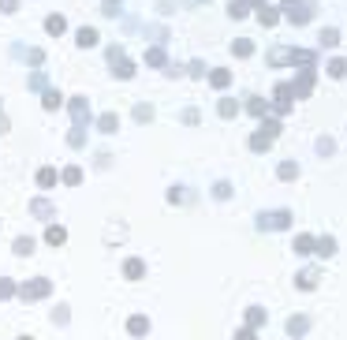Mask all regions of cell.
I'll return each instance as SVG.
<instances>
[{
  "mask_svg": "<svg viewBox=\"0 0 347 340\" xmlns=\"http://www.w3.org/2000/svg\"><path fill=\"white\" fill-rule=\"evenodd\" d=\"M53 292V280H45V277H34V280H26L23 288H19V296L26 299V303H34V299H45Z\"/></svg>",
  "mask_w": 347,
  "mask_h": 340,
  "instance_id": "cell-2",
  "label": "cell"
},
{
  "mask_svg": "<svg viewBox=\"0 0 347 340\" xmlns=\"http://www.w3.org/2000/svg\"><path fill=\"white\" fill-rule=\"evenodd\" d=\"M329 75H332V79H343V75H347V60H332L329 64Z\"/></svg>",
  "mask_w": 347,
  "mask_h": 340,
  "instance_id": "cell-36",
  "label": "cell"
},
{
  "mask_svg": "<svg viewBox=\"0 0 347 340\" xmlns=\"http://www.w3.org/2000/svg\"><path fill=\"white\" fill-rule=\"evenodd\" d=\"M67 146L82 150V146H86V131H82V127H71V135H67Z\"/></svg>",
  "mask_w": 347,
  "mask_h": 340,
  "instance_id": "cell-30",
  "label": "cell"
},
{
  "mask_svg": "<svg viewBox=\"0 0 347 340\" xmlns=\"http://www.w3.org/2000/svg\"><path fill=\"white\" fill-rule=\"evenodd\" d=\"M67 239V232L60 228V224H53V228L49 232H45V243H49V247H60V243Z\"/></svg>",
  "mask_w": 347,
  "mask_h": 340,
  "instance_id": "cell-23",
  "label": "cell"
},
{
  "mask_svg": "<svg viewBox=\"0 0 347 340\" xmlns=\"http://www.w3.org/2000/svg\"><path fill=\"white\" fill-rule=\"evenodd\" d=\"M317 280H321V277H317V269H303V273L295 277V284L303 288V292H314V288H317Z\"/></svg>",
  "mask_w": 347,
  "mask_h": 340,
  "instance_id": "cell-12",
  "label": "cell"
},
{
  "mask_svg": "<svg viewBox=\"0 0 347 340\" xmlns=\"http://www.w3.org/2000/svg\"><path fill=\"white\" fill-rule=\"evenodd\" d=\"M97 131L101 135H116V131H120V116H116V112H105L97 120Z\"/></svg>",
  "mask_w": 347,
  "mask_h": 340,
  "instance_id": "cell-11",
  "label": "cell"
},
{
  "mask_svg": "<svg viewBox=\"0 0 347 340\" xmlns=\"http://www.w3.org/2000/svg\"><path fill=\"white\" fill-rule=\"evenodd\" d=\"M60 105H64V93H60V90H45V98H41V109H45V112H56Z\"/></svg>",
  "mask_w": 347,
  "mask_h": 340,
  "instance_id": "cell-13",
  "label": "cell"
},
{
  "mask_svg": "<svg viewBox=\"0 0 347 340\" xmlns=\"http://www.w3.org/2000/svg\"><path fill=\"white\" fill-rule=\"evenodd\" d=\"M273 109L280 112H291V86H287V82H280V86H276V93H273Z\"/></svg>",
  "mask_w": 347,
  "mask_h": 340,
  "instance_id": "cell-6",
  "label": "cell"
},
{
  "mask_svg": "<svg viewBox=\"0 0 347 340\" xmlns=\"http://www.w3.org/2000/svg\"><path fill=\"white\" fill-rule=\"evenodd\" d=\"M276 176H280V179H295L299 176V165L295 161H284L280 168H276Z\"/></svg>",
  "mask_w": 347,
  "mask_h": 340,
  "instance_id": "cell-32",
  "label": "cell"
},
{
  "mask_svg": "<svg viewBox=\"0 0 347 340\" xmlns=\"http://www.w3.org/2000/svg\"><path fill=\"white\" fill-rule=\"evenodd\" d=\"M258 325H265V310H246V329H258Z\"/></svg>",
  "mask_w": 347,
  "mask_h": 340,
  "instance_id": "cell-29",
  "label": "cell"
},
{
  "mask_svg": "<svg viewBox=\"0 0 347 340\" xmlns=\"http://www.w3.org/2000/svg\"><path fill=\"white\" fill-rule=\"evenodd\" d=\"M262 131H265V135H280V124H276V120H265V124H262Z\"/></svg>",
  "mask_w": 347,
  "mask_h": 340,
  "instance_id": "cell-40",
  "label": "cell"
},
{
  "mask_svg": "<svg viewBox=\"0 0 347 340\" xmlns=\"http://www.w3.org/2000/svg\"><path fill=\"white\" fill-rule=\"evenodd\" d=\"M30 213H34V217H41V221H53V217H56L53 202H45V198H34V202H30Z\"/></svg>",
  "mask_w": 347,
  "mask_h": 340,
  "instance_id": "cell-10",
  "label": "cell"
},
{
  "mask_svg": "<svg viewBox=\"0 0 347 340\" xmlns=\"http://www.w3.org/2000/svg\"><path fill=\"white\" fill-rule=\"evenodd\" d=\"M26 60H30V64H41L45 53H41V49H30V53H26Z\"/></svg>",
  "mask_w": 347,
  "mask_h": 340,
  "instance_id": "cell-46",
  "label": "cell"
},
{
  "mask_svg": "<svg viewBox=\"0 0 347 340\" xmlns=\"http://www.w3.org/2000/svg\"><path fill=\"white\" fill-rule=\"evenodd\" d=\"M217 112H220V116H224V120H231V116H235V112H239V101H220V105H217Z\"/></svg>",
  "mask_w": 347,
  "mask_h": 340,
  "instance_id": "cell-31",
  "label": "cell"
},
{
  "mask_svg": "<svg viewBox=\"0 0 347 340\" xmlns=\"http://www.w3.org/2000/svg\"><path fill=\"white\" fill-rule=\"evenodd\" d=\"M213 195H217V198H231V183H217Z\"/></svg>",
  "mask_w": 347,
  "mask_h": 340,
  "instance_id": "cell-42",
  "label": "cell"
},
{
  "mask_svg": "<svg viewBox=\"0 0 347 340\" xmlns=\"http://www.w3.org/2000/svg\"><path fill=\"white\" fill-rule=\"evenodd\" d=\"M30 86H34V90H45V75H41V71L30 75Z\"/></svg>",
  "mask_w": 347,
  "mask_h": 340,
  "instance_id": "cell-44",
  "label": "cell"
},
{
  "mask_svg": "<svg viewBox=\"0 0 347 340\" xmlns=\"http://www.w3.org/2000/svg\"><path fill=\"white\" fill-rule=\"evenodd\" d=\"M112 68H116V79H131V75H134V64L123 60V56H120V60H112Z\"/></svg>",
  "mask_w": 347,
  "mask_h": 340,
  "instance_id": "cell-22",
  "label": "cell"
},
{
  "mask_svg": "<svg viewBox=\"0 0 347 340\" xmlns=\"http://www.w3.org/2000/svg\"><path fill=\"white\" fill-rule=\"evenodd\" d=\"M123 277H127V280H142V277H146V262H142V258H127Z\"/></svg>",
  "mask_w": 347,
  "mask_h": 340,
  "instance_id": "cell-9",
  "label": "cell"
},
{
  "mask_svg": "<svg viewBox=\"0 0 347 340\" xmlns=\"http://www.w3.org/2000/svg\"><path fill=\"white\" fill-rule=\"evenodd\" d=\"M258 19H262V26H276V23H280V12L269 8V4H262V8H258Z\"/></svg>",
  "mask_w": 347,
  "mask_h": 340,
  "instance_id": "cell-15",
  "label": "cell"
},
{
  "mask_svg": "<svg viewBox=\"0 0 347 340\" xmlns=\"http://www.w3.org/2000/svg\"><path fill=\"white\" fill-rule=\"evenodd\" d=\"M231 53L235 56H250L254 53V41H250V37H239V41H231Z\"/></svg>",
  "mask_w": 347,
  "mask_h": 340,
  "instance_id": "cell-26",
  "label": "cell"
},
{
  "mask_svg": "<svg viewBox=\"0 0 347 340\" xmlns=\"http://www.w3.org/2000/svg\"><path fill=\"white\" fill-rule=\"evenodd\" d=\"M37 183H41V187H53V183H56V172H53V168H41V172H37Z\"/></svg>",
  "mask_w": 347,
  "mask_h": 340,
  "instance_id": "cell-38",
  "label": "cell"
},
{
  "mask_svg": "<svg viewBox=\"0 0 347 340\" xmlns=\"http://www.w3.org/2000/svg\"><path fill=\"white\" fill-rule=\"evenodd\" d=\"M190 75H194V79H206V64L194 60V64H190Z\"/></svg>",
  "mask_w": 347,
  "mask_h": 340,
  "instance_id": "cell-43",
  "label": "cell"
},
{
  "mask_svg": "<svg viewBox=\"0 0 347 340\" xmlns=\"http://www.w3.org/2000/svg\"><path fill=\"white\" fill-rule=\"evenodd\" d=\"M134 120H138V124L153 120V105H134Z\"/></svg>",
  "mask_w": 347,
  "mask_h": 340,
  "instance_id": "cell-35",
  "label": "cell"
},
{
  "mask_svg": "<svg viewBox=\"0 0 347 340\" xmlns=\"http://www.w3.org/2000/svg\"><path fill=\"white\" fill-rule=\"evenodd\" d=\"M243 4H254V8H262V4H265V0H243Z\"/></svg>",
  "mask_w": 347,
  "mask_h": 340,
  "instance_id": "cell-48",
  "label": "cell"
},
{
  "mask_svg": "<svg viewBox=\"0 0 347 340\" xmlns=\"http://www.w3.org/2000/svg\"><path fill=\"white\" fill-rule=\"evenodd\" d=\"M15 254H19V258H30V254H34V239H26V235H19V239H15V247H12Z\"/></svg>",
  "mask_w": 347,
  "mask_h": 340,
  "instance_id": "cell-20",
  "label": "cell"
},
{
  "mask_svg": "<svg viewBox=\"0 0 347 340\" xmlns=\"http://www.w3.org/2000/svg\"><path fill=\"white\" fill-rule=\"evenodd\" d=\"M45 30H49L53 37H60V34L67 30V23H64V15H49V19H45Z\"/></svg>",
  "mask_w": 347,
  "mask_h": 340,
  "instance_id": "cell-19",
  "label": "cell"
},
{
  "mask_svg": "<svg viewBox=\"0 0 347 340\" xmlns=\"http://www.w3.org/2000/svg\"><path fill=\"white\" fill-rule=\"evenodd\" d=\"M287 224H291V213H287V210H273V213L258 217V228H262V232H280V228H287Z\"/></svg>",
  "mask_w": 347,
  "mask_h": 340,
  "instance_id": "cell-3",
  "label": "cell"
},
{
  "mask_svg": "<svg viewBox=\"0 0 347 340\" xmlns=\"http://www.w3.org/2000/svg\"><path fill=\"white\" fill-rule=\"evenodd\" d=\"M209 82H213L217 90H224L228 82H231V71H224V68H217V71H209Z\"/></svg>",
  "mask_w": 347,
  "mask_h": 340,
  "instance_id": "cell-24",
  "label": "cell"
},
{
  "mask_svg": "<svg viewBox=\"0 0 347 340\" xmlns=\"http://www.w3.org/2000/svg\"><path fill=\"white\" fill-rule=\"evenodd\" d=\"M64 183H67V187H79V183H82V168H79V165L64 168Z\"/></svg>",
  "mask_w": 347,
  "mask_h": 340,
  "instance_id": "cell-25",
  "label": "cell"
},
{
  "mask_svg": "<svg viewBox=\"0 0 347 340\" xmlns=\"http://www.w3.org/2000/svg\"><path fill=\"white\" fill-rule=\"evenodd\" d=\"M79 45L82 49H93V45H97V30H93V26H82L79 30Z\"/></svg>",
  "mask_w": 347,
  "mask_h": 340,
  "instance_id": "cell-21",
  "label": "cell"
},
{
  "mask_svg": "<svg viewBox=\"0 0 347 340\" xmlns=\"http://www.w3.org/2000/svg\"><path fill=\"white\" fill-rule=\"evenodd\" d=\"M280 12H284V19H287V23L306 26V23H310V15H314V8L306 4V0H284V4H280Z\"/></svg>",
  "mask_w": 347,
  "mask_h": 340,
  "instance_id": "cell-1",
  "label": "cell"
},
{
  "mask_svg": "<svg viewBox=\"0 0 347 340\" xmlns=\"http://www.w3.org/2000/svg\"><path fill=\"white\" fill-rule=\"evenodd\" d=\"M120 12H123V4H120V0H105V8H101V15H109V19H116Z\"/></svg>",
  "mask_w": 347,
  "mask_h": 340,
  "instance_id": "cell-34",
  "label": "cell"
},
{
  "mask_svg": "<svg viewBox=\"0 0 347 340\" xmlns=\"http://www.w3.org/2000/svg\"><path fill=\"white\" fill-rule=\"evenodd\" d=\"M317 41H321V49H332V45H340V34L329 26V30H321V37H317Z\"/></svg>",
  "mask_w": 347,
  "mask_h": 340,
  "instance_id": "cell-28",
  "label": "cell"
},
{
  "mask_svg": "<svg viewBox=\"0 0 347 340\" xmlns=\"http://www.w3.org/2000/svg\"><path fill=\"white\" fill-rule=\"evenodd\" d=\"M0 12H15V0H0Z\"/></svg>",
  "mask_w": 347,
  "mask_h": 340,
  "instance_id": "cell-47",
  "label": "cell"
},
{
  "mask_svg": "<svg viewBox=\"0 0 347 340\" xmlns=\"http://www.w3.org/2000/svg\"><path fill=\"white\" fill-rule=\"evenodd\" d=\"M314 90V68H303V75L291 82V98H310Z\"/></svg>",
  "mask_w": 347,
  "mask_h": 340,
  "instance_id": "cell-4",
  "label": "cell"
},
{
  "mask_svg": "<svg viewBox=\"0 0 347 340\" xmlns=\"http://www.w3.org/2000/svg\"><path fill=\"white\" fill-rule=\"evenodd\" d=\"M146 64H150V68H165V64H168L165 49H161V45H153V49L146 53Z\"/></svg>",
  "mask_w": 347,
  "mask_h": 340,
  "instance_id": "cell-17",
  "label": "cell"
},
{
  "mask_svg": "<svg viewBox=\"0 0 347 340\" xmlns=\"http://www.w3.org/2000/svg\"><path fill=\"white\" fill-rule=\"evenodd\" d=\"M273 142H276V138H273V135H265L262 127H258L254 135H250V150H254V154H265V150L273 146Z\"/></svg>",
  "mask_w": 347,
  "mask_h": 340,
  "instance_id": "cell-8",
  "label": "cell"
},
{
  "mask_svg": "<svg viewBox=\"0 0 347 340\" xmlns=\"http://www.w3.org/2000/svg\"><path fill=\"white\" fill-rule=\"evenodd\" d=\"M269 64H287V49H273L269 53Z\"/></svg>",
  "mask_w": 347,
  "mask_h": 340,
  "instance_id": "cell-39",
  "label": "cell"
},
{
  "mask_svg": "<svg viewBox=\"0 0 347 340\" xmlns=\"http://www.w3.org/2000/svg\"><path fill=\"white\" fill-rule=\"evenodd\" d=\"M314 254H325V258H332V254H336V239H332V235H321V239H314Z\"/></svg>",
  "mask_w": 347,
  "mask_h": 340,
  "instance_id": "cell-14",
  "label": "cell"
},
{
  "mask_svg": "<svg viewBox=\"0 0 347 340\" xmlns=\"http://www.w3.org/2000/svg\"><path fill=\"white\" fill-rule=\"evenodd\" d=\"M127 333H131V336H146V333H150V322H146L142 314H134L131 322H127Z\"/></svg>",
  "mask_w": 347,
  "mask_h": 340,
  "instance_id": "cell-16",
  "label": "cell"
},
{
  "mask_svg": "<svg viewBox=\"0 0 347 340\" xmlns=\"http://www.w3.org/2000/svg\"><path fill=\"white\" fill-rule=\"evenodd\" d=\"M306 329H310V322H306V318H303V314H295V318H287V333H291V336H303V333H306Z\"/></svg>",
  "mask_w": 347,
  "mask_h": 340,
  "instance_id": "cell-18",
  "label": "cell"
},
{
  "mask_svg": "<svg viewBox=\"0 0 347 340\" xmlns=\"http://www.w3.org/2000/svg\"><path fill=\"white\" fill-rule=\"evenodd\" d=\"M71 120H75V127H82V124H90V101L86 98H71Z\"/></svg>",
  "mask_w": 347,
  "mask_h": 340,
  "instance_id": "cell-5",
  "label": "cell"
},
{
  "mask_svg": "<svg viewBox=\"0 0 347 340\" xmlns=\"http://www.w3.org/2000/svg\"><path fill=\"white\" fill-rule=\"evenodd\" d=\"M287 64H299V68H314L317 53L314 49H287Z\"/></svg>",
  "mask_w": 347,
  "mask_h": 340,
  "instance_id": "cell-7",
  "label": "cell"
},
{
  "mask_svg": "<svg viewBox=\"0 0 347 340\" xmlns=\"http://www.w3.org/2000/svg\"><path fill=\"white\" fill-rule=\"evenodd\" d=\"M231 15H235V19L246 15V4H243V0H231Z\"/></svg>",
  "mask_w": 347,
  "mask_h": 340,
  "instance_id": "cell-41",
  "label": "cell"
},
{
  "mask_svg": "<svg viewBox=\"0 0 347 340\" xmlns=\"http://www.w3.org/2000/svg\"><path fill=\"white\" fill-rule=\"evenodd\" d=\"M295 254H314V235H295Z\"/></svg>",
  "mask_w": 347,
  "mask_h": 340,
  "instance_id": "cell-27",
  "label": "cell"
},
{
  "mask_svg": "<svg viewBox=\"0 0 347 340\" xmlns=\"http://www.w3.org/2000/svg\"><path fill=\"white\" fill-rule=\"evenodd\" d=\"M246 109L254 112V116H265V112H269V101H262V98H250V101H246Z\"/></svg>",
  "mask_w": 347,
  "mask_h": 340,
  "instance_id": "cell-33",
  "label": "cell"
},
{
  "mask_svg": "<svg viewBox=\"0 0 347 340\" xmlns=\"http://www.w3.org/2000/svg\"><path fill=\"white\" fill-rule=\"evenodd\" d=\"M317 154H325V157H329V154H336V142H332L329 135H325V138H317Z\"/></svg>",
  "mask_w": 347,
  "mask_h": 340,
  "instance_id": "cell-37",
  "label": "cell"
},
{
  "mask_svg": "<svg viewBox=\"0 0 347 340\" xmlns=\"http://www.w3.org/2000/svg\"><path fill=\"white\" fill-rule=\"evenodd\" d=\"M12 292H15V284H12V280H0V299H8Z\"/></svg>",
  "mask_w": 347,
  "mask_h": 340,
  "instance_id": "cell-45",
  "label": "cell"
}]
</instances>
